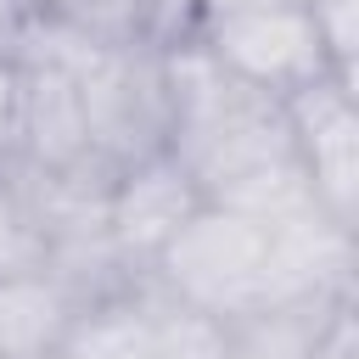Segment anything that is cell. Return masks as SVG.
Instances as JSON below:
<instances>
[{
  "label": "cell",
  "instance_id": "1",
  "mask_svg": "<svg viewBox=\"0 0 359 359\" xmlns=\"http://www.w3.org/2000/svg\"><path fill=\"white\" fill-rule=\"evenodd\" d=\"M163 90H168V140L163 151L202 185L208 202L236 191L241 180L292 163L286 107L241 79H230L196 34L163 45Z\"/></svg>",
  "mask_w": 359,
  "mask_h": 359
},
{
  "label": "cell",
  "instance_id": "2",
  "mask_svg": "<svg viewBox=\"0 0 359 359\" xmlns=\"http://www.w3.org/2000/svg\"><path fill=\"white\" fill-rule=\"evenodd\" d=\"M146 280H157L168 297L191 303L219 325H241L269 309V236L252 219L202 202L157 252Z\"/></svg>",
  "mask_w": 359,
  "mask_h": 359
},
{
  "label": "cell",
  "instance_id": "3",
  "mask_svg": "<svg viewBox=\"0 0 359 359\" xmlns=\"http://www.w3.org/2000/svg\"><path fill=\"white\" fill-rule=\"evenodd\" d=\"M191 34L230 79L275 101H286L314 79H331V56L320 45L309 0H219L196 11Z\"/></svg>",
  "mask_w": 359,
  "mask_h": 359
},
{
  "label": "cell",
  "instance_id": "4",
  "mask_svg": "<svg viewBox=\"0 0 359 359\" xmlns=\"http://www.w3.org/2000/svg\"><path fill=\"white\" fill-rule=\"evenodd\" d=\"M286 129L297 168L309 174L320 208L353 230V202H359V112H353V84L348 79H314L292 90L286 101Z\"/></svg>",
  "mask_w": 359,
  "mask_h": 359
},
{
  "label": "cell",
  "instance_id": "5",
  "mask_svg": "<svg viewBox=\"0 0 359 359\" xmlns=\"http://www.w3.org/2000/svg\"><path fill=\"white\" fill-rule=\"evenodd\" d=\"M202 185L168 157V151H151L129 168L112 174V191H107V236L112 247L123 252V264L135 275H146L157 264V252L180 236V224L202 208Z\"/></svg>",
  "mask_w": 359,
  "mask_h": 359
},
{
  "label": "cell",
  "instance_id": "6",
  "mask_svg": "<svg viewBox=\"0 0 359 359\" xmlns=\"http://www.w3.org/2000/svg\"><path fill=\"white\" fill-rule=\"evenodd\" d=\"M17 67H22V146H17V163L45 168V174L101 168L95 151H90L84 101H79L73 73H62L50 62H22V56H17Z\"/></svg>",
  "mask_w": 359,
  "mask_h": 359
},
{
  "label": "cell",
  "instance_id": "7",
  "mask_svg": "<svg viewBox=\"0 0 359 359\" xmlns=\"http://www.w3.org/2000/svg\"><path fill=\"white\" fill-rule=\"evenodd\" d=\"M79 297L34 269V275H11L0 280V359H45V353H62L73 320H79Z\"/></svg>",
  "mask_w": 359,
  "mask_h": 359
},
{
  "label": "cell",
  "instance_id": "8",
  "mask_svg": "<svg viewBox=\"0 0 359 359\" xmlns=\"http://www.w3.org/2000/svg\"><path fill=\"white\" fill-rule=\"evenodd\" d=\"M67 359H163L157 353V325H151V309L140 297V280L107 303H90L67 342H62Z\"/></svg>",
  "mask_w": 359,
  "mask_h": 359
},
{
  "label": "cell",
  "instance_id": "9",
  "mask_svg": "<svg viewBox=\"0 0 359 359\" xmlns=\"http://www.w3.org/2000/svg\"><path fill=\"white\" fill-rule=\"evenodd\" d=\"M140 297L151 309V325H157V353L163 359H236V342H230V325L196 314L191 303L168 297L157 280L140 275Z\"/></svg>",
  "mask_w": 359,
  "mask_h": 359
},
{
  "label": "cell",
  "instance_id": "10",
  "mask_svg": "<svg viewBox=\"0 0 359 359\" xmlns=\"http://www.w3.org/2000/svg\"><path fill=\"white\" fill-rule=\"evenodd\" d=\"M45 269V230L17 180V163H0V280Z\"/></svg>",
  "mask_w": 359,
  "mask_h": 359
},
{
  "label": "cell",
  "instance_id": "11",
  "mask_svg": "<svg viewBox=\"0 0 359 359\" xmlns=\"http://www.w3.org/2000/svg\"><path fill=\"white\" fill-rule=\"evenodd\" d=\"M353 6L359 0H309L314 11V28H320V45L331 56V73L353 84Z\"/></svg>",
  "mask_w": 359,
  "mask_h": 359
},
{
  "label": "cell",
  "instance_id": "12",
  "mask_svg": "<svg viewBox=\"0 0 359 359\" xmlns=\"http://www.w3.org/2000/svg\"><path fill=\"white\" fill-rule=\"evenodd\" d=\"M22 146V67L11 50H0V163H17Z\"/></svg>",
  "mask_w": 359,
  "mask_h": 359
},
{
  "label": "cell",
  "instance_id": "13",
  "mask_svg": "<svg viewBox=\"0 0 359 359\" xmlns=\"http://www.w3.org/2000/svg\"><path fill=\"white\" fill-rule=\"evenodd\" d=\"M28 17H34V0H0V50L17 45V34H22Z\"/></svg>",
  "mask_w": 359,
  "mask_h": 359
},
{
  "label": "cell",
  "instance_id": "14",
  "mask_svg": "<svg viewBox=\"0 0 359 359\" xmlns=\"http://www.w3.org/2000/svg\"><path fill=\"white\" fill-rule=\"evenodd\" d=\"M45 359H67V353H45Z\"/></svg>",
  "mask_w": 359,
  "mask_h": 359
},
{
  "label": "cell",
  "instance_id": "15",
  "mask_svg": "<svg viewBox=\"0 0 359 359\" xmlns=\"http://www.w3.org/2000/svg\"><path fill=\"white\" fill-rule=\"evenodd\" d=\"M34 6H45V0H34Z\"/></svg>",
  "mask_w": 359,
  "mask_h": 359
}]
</instances>
